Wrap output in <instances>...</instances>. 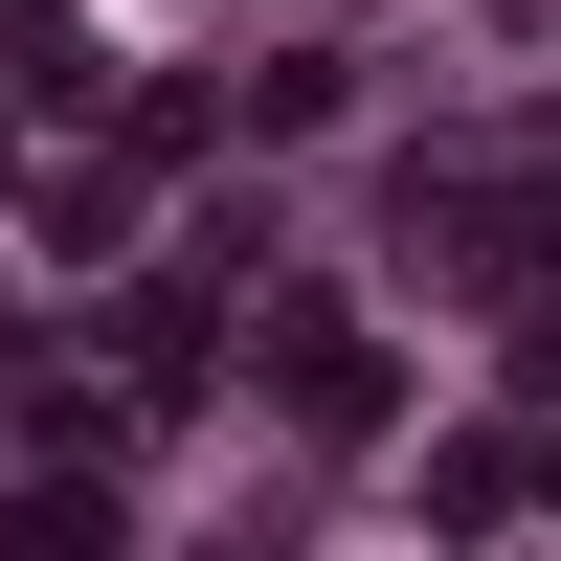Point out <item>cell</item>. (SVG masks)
Here are the masks:
<instances>
[{
	"label": "cell",
	"instance_id": "obj_1",
	"mask_svg": "<svg viewBox=\"0 0 561 561\" xmlns=\"http://www.w3.org/2000/svg\"><path fill=\"white\" fill-rule=\"evenodd\" d=\"M248 359H270V404H314V427H382V337H359L337 293H270Z\"/></svg>",
	"mask_w": 561,
	"mask_h": 561
},
{
	"label": "cell",
	"instance_id": "obj_2",
	"mask_svg": "<svg viewBox=\"0 0 561 561\" xmlns=\"http://www.w3.org/2000/svg\"><path fill=\"white\" fill-rule=\"evenodd\" d=\"M0 561H113V517H90V494H23V517H0Z\"/></svg>",
	"mask_w": 561,
	"mask_h": 561
}]
</instances>
